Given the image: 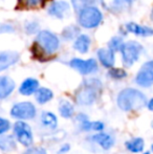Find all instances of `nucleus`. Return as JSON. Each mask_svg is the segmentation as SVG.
I'll return each mask as SVG.
<instances>
[{
	"label": "nucleus",
	"instance_id": "obj_1",
	"mask_svg": "<svg viewBox=\"0 0 153 154\" xmlns=\"http://www.w3.org/2000/svg\"><path fill=\"white\" fill-rule=\"evenodd\" d=\"M146 95L133 88L122 90L118 95V105L122 110H139L146 106Z\"/></svg>",
	"mask_w": 153,
	"mask_h": 154
},
{
	"label": "nucleus",
	"instance_id": "obj_2",
	"mask_svg": "<svg viewBox=\"0 0 153 154\" xmlns=\"http://www.w3.org/2000/svg\"><path fill=\"white\" fill-rule=\"evenodd\" d=\"M102 21V13L94 6H87L80 11L79 22L85 29H92L100 24Z\"/></svg>",
	"mask_w": 153,
	"mask_h": 154
},
{
	"label": "nucleus",
	"instance_id": "obj_3",
	"mask_svg": "<svg viewBox=\"0 0 153 154\" xmlns=\"http://www.w3.org/2000/svg\"><path fill=\"white\" fill-rule=\"evenodd\" d=\"M142 49H143L142 45L134 41L124 43L121 48V51H122L123 62H124L125 66L129 67L134 62H136L142 53Z\"/></svg>",
	"mask_w": 153,
	"mask_h": 154
},
{
	"label": "nucleus",
	"instance_id": "obj_4",
	"mask_svg": "<svg viewBox=\"0 0 153 154\" xmlns=\"http://www.w3.org/2000/svg\"><path fill=\"white\" fill-rule=\"evenodd\" d=\"M37 41L47 54H54L59 47V39L48 31H42L38 34Z\"/></svg>",
	"mask_w": 153,
	"mask_h": 154
},
{
	"label": "nucleus",
	"instance_id": "obj_5",
	"mask_svg": "<svg viewBox=\"0 0 153 154\" xmlns=\"http://www.w3.org/2000/svg\"><path fill=\"white\" fill-rule=\"evenodd\" d=\"M11 114L13 118L20 119V120H31L36 116V108L29 102L18 103L12 108Z\"/></svg>",
	"mask_w": 153,
	"mask_h": 154
},
{
	"label": "nucleus",
	"instance_id": "obj_6",
	"mask_svg": "<svg viewBox=\"0 0 153 154\" xmlns=\"http://www.w3.org/2000/svg\"><path fill=\"white\" fill-rule=\"evenodd\" d=\"M135 82L142 87H150L153 85V60L146 62L139 70Z\"/></svg>",
	"mask_w": 153,
	"mask_h": 154
},
{
	"label": "nucleus",
	"instance_id": "obj_7",
	"mask_svg": "<svg viewBox=\"0 0 153 154\" xmlns=\"http://www.w3.org/2000/svg\"><path fill=\"white\" fill-rule=\"evenodd\" d=\"M14 131L17 136V140L23 145V146H31L33 143V133L32 129L26 123L17 122L14 125Z\"/></svg>",
	"mask_w": 153,
	"mask_h": 154
},
{
	"label": "nucleus",
	"instance_id": "obj_8",
	"mask_svg": "<svg viewBox=\"0 0 153 154\" xmlns=\"http://www.w3.org/2000/svg\"><path fill=\"white\" fill-rule=\"evenodd\" d=\"M70 66L79 71L82 75H89L98 69L96 61L93 59L81 60V59H72L70 61Z\"/></svg>",
	"mask_w": 153,
	"mask_h": 154
},
{
	"label": "nucleus",
	"instance_id": "obj_9",
	"mask_svg": "<svg viewBox=\"0 0 153 154\" xmlns=\"http://www.w3.org/2000/svg\"><path fill=\"white\" fill-rule=\"evenodd\" d=\"M19 60V54L16 51H0V71L4 70Z\"/></svg>",
	"mask_w": 153,
	"mask_h": 154
},
{
	"label": "nucleus",
	"instance_id": "obj_10",
	"mask_svg": "<svg viewBox=\"0 0 153 154\" xmlns=\"http://www.w3.org/2000/svg\"><path fill=\"white\" fill-rule=\"evenodd\" d=\"M15 89V82L10 77H0V99H5Z\"/></svg>",
	"mask_w": 153,
	"mask_h": 154
},
{
	"label": "nucleus",
	"instance_id": "obj_11",
	"mask_svg": "<svg viewBox=\"0 0 153 154\" xmlns=\"http://www.w3.org/2000/svg\"><path fill=\"white\" fill-rule=\"evenodd\" d=\"M98 57L100 62L107 68H110L115 64V54L110 48H101L98 51Z\"/></svg>",
	"mask_w": 153,
	"mask_h": 154
},
{
	"label": "nucleus",
	"instance_id": "obj_12",
	"mask_svg": "<svg viewBox=\"0 0 153 154\" xmlns=\"http://www.w3.org/2000/svg\"><path fill=\"white\" fill-rule=\"evenodd\" d=\"M68 10H69V5H68L67 2L56 1L50 5V8H49V10H48V13L50 15H53V16L62 19Z\"/></svg>",
	"mask_w": 153,
	"mask_h": 154
},
{
	"label": "nucleus",
	"instance_id": "obj_13",
	"mask_svg": "<svg viewBox=\"0 0 153 154\" xmlns=\"http://www.w3.org/2000/svg\"><path fill=\"white\" fill-rule=\"evenodd\" d=\"M126 29L128 32H133L136 36H143V37H148L153 35V29L149 26H144V25H139L136 23L130 22L126 25Z\"/></svg>",
	"mask_w": 153,
	"mask_h": 154
},
{
	"label": "nucleus",
	"instance_id": "obj_14",
	"mask_svg": "<svg viewBox=\"0 0 153 154\" xmlns=\"http://www.w3.org/2000/svg\"><path fill=\"white\" fill-rule=\"evenodd\" d=\"M38 86H39V83L37 80L29 78V79H26L21 84L20 88H19V91L23 95H31L37 91Z\"/></svg>",
	"mask_w": 153,
	"mask_h": 154
},
{
	"label": "nucleus",
	"instance_id": "obj_15",
	"mask_svg": "<svg viewBox=\"0 0 153 154\" xmlns=\"http://www.w3.org/2000/svg\"><path fill=\"white\" fill-rule=\"evenodd\" d=\"M96 99V91L93 88L87 87L82 89L78 94V101L80 104H84V105H89Z\"/></svg>",
	"mask_w": 153,
	"mask_h": 154
},
{
	"label": "nucleus",
	"instance_id": "obj_16",
	"mask_svg": "<svg viewBox=\"0 0 153 154\" xmlns=\"http://www.w3.org/2000/svg\"><path fill=\"white\" fill-rule=\"evenodd\" d=\"M92 140L96 143H98V144L100 145L103 149H105V150L110 149L111 147L113 146V144H115L113 138L107 133H98L92 136Z\"/></svg>",
	"mask_w": 153,
	"mask_h": 154
},
{
	"label": "nucleus",
	"instance_id": "obj_17",
	"mask_svg": "<svg viewBox=\"0 0 153 154\" xmlns=\"http://www.w3.org/2000/svg\"><path fill=\"white\" fill-rule=\"evenodd\" d=\"M103 6L112 13H118L124 8L125 0H101Z\"/></svg>",
	"mask_w": 153,
	"mask_h": 154
},
{
	"label": "nucleus",
	"instance_id": "obj_18",
	"mask_svg": "<svg viewBox=\"0 0 153 154\" xmlns=\"http://www.w3.org/2000/svg\"><path fill=\"white\" fill-rule=\"evenodd\" d=\"M89 46H90V39H89V37L86 36V35H81V36L78 37V39L74 44L75 48L82 54L87 53Z\"/></svg>",
	"mask_w": 153,
	"mask_h": 154
},
{
	"label": "nucleus",
	"instance_id": "obj_19",
	"mask_svg": "<svg viewBox=\"0 0 153 154\" xmlns=\"http://www.w3.org/2000/svg\"><path fill=\"white\" fill-rule=\"evenodd\" d=\"M0 149L6 151V152H11V151L15 150L16 149V140L11 135L0 136Z\"/></svg>",
	"mask_w": 153,
	"mask_h": 154
},
{
	"label": "nucleus",
	"instance_id": "obj_20",
	"mask_svg": "<svg viewBox=\"0 0 153 154\" xmlns=\"http://www.w3.org/2000/svg\"><path fill=\"white\" fill-rule=\"evenodd\" d=\"M126 147L129 151H131L133 153L142 152L144 150V140L141 137L133 138V140L126 143Z\"/></svg>",
	"mask_w": 153,
	"mask_h": 154
},
{
	"label": "nucleus",
	"instance_id": "obj_21",
	"mask_svg": "<svg viewBox=\"0 0 153 154\" xmlns=\"http://www.w3.org/2000/svg\"><path fill=\"white\" fill-rule=\"evenodd\" d=\"M53 99V92L47 88H39L36 91V100L39 104H44Z\"/></svg>",
	"mask_w": 153,
	"mask_h": 154
},
{
	"label": "nucleus",
	"instance_id": "obj_22",
	"mask_svg": "<svg viewBox=\"0 0 153 154\" xmlns=\"http://www.w3.org/2000/svg\"><path fill=\"white\" fill-rule=\"evenodd\" d=\"M41 122L45 127L49 128V129H55L57 127V118L55 114H53L51 112H44L41 116Z\"/></svg>",
	"mask_w": 153,
	"mask_h": 154
},
{
	"label": "nucleus",
	"instance_id": "obj_23",
	"mask_svg": "<svg viewBox=\"0 0 153 154\" xmlns=\"http://www.w3.org/2000/svg\"><path fill=\"white\" fill-rule=\"evenodd\" d=\"M59 110H60V113L63 118L65 119H69L74 114V106L69 103L68 101H61L60 103V107H59Z\"/></svg>",
	"mask_w": 153,
	"mask_h": 154
},
{
	"label": "nucleus",
	"instance_id": "obj_24",
	"mask_svg": "<svg viewBox=\"0 0 153 154\" xmlns=\"http://www.w3.org/2000/svg\"><path fill=\"white\" fill-rule=\"evenodd\" d=\"M72 4H74V8L77 11H81L84 8H87V6H90L91 4H93L96 0H72Z\"/></svg>",
	"mask_w": 153,
	"mask_h": 154
},
{
	"label": "nucleus",
	"instance_id": "obj_25",
	"mask_svg": "<svg viewBox=\"0 0 153 154\" xmlns=\"http://www.w3.org/2000/svg\"><path fill=\"white\" fill-rule=\"evenodd\" d=\"M123 44H124V43H123L122 38H120V37H115V38L111 39L110 42H109V48L113 51H121Z\"/></svg>",
	"mask_w": 153,
	"mask_h": 154
},
{
	"label": "nucleus",
	"instance_id": "obj_26",
	"mask_svg": "<svg viewBox=\"0 0 153 154\" xmlns=\"http://www.w3.org/2000/svg\"><path fill=\"white\" fill-rule=\"evenodd\" d=\"M109 75L115 79H122V78L126 77V71L121 68H112L109 71Z\"/></svg>",
	"mask_w": 153,
	"mask_h": 154
},
{
	"label": "nucleus",
	"instance_id": "obj_27",
	"mask_svg": "<svg viewBox=\"0 0 153 154\" xmlns=\"http://www.w3.org/2000/svg\"><path fill=\"white\" fill-rule=\"evenodd\" d=\"M10 127H11V124L8 121L0 118V135L5 133V132L10 129Z\"/></svg>",
	"mask_w": 153,
	"mask_h": 154
},
{
	"label": "nucleus",
	"instance_id": "obj_28",
	"mask_svg": "<svg viewBox=\"0 0 153 154\" xmlns=\"http://www.w3.org/2000/svg\"><path fill=\"white\" fill-rule=\"evenodd\" d=\"M43 3V0H25V4H26L27 8H35L40 6Z\"/></svg>",
	"mask_w": 153,
	"mask_h": 154
},
{
	"label": "nucleus",
	"instance_id": "obj_29",
	"mask_svg": "<svg viewBox=\"0 0 153 154\" xmlns=\"http://www.w3.org/2000/svg\"><path fill=\"white\" fill-rule=\"evenodd\" d=\"M24 154H47L46 151L42 148H32L29 149Z\"/></svg>",
	"mask_w": 153,
	"mask_h": 154
},
{
	"label": "nucleus",
	"instance_id": "obj_30",
	"mask_svg": "<svg viewBox=\"0 0 153 154\" xmlns=\"http://www.w3.org/2000/svg\"><path fill=\"white\" fill-rule=\"evenodd\" d=\"M91 129L96 130V131H102L104 129V125L101 122H94L91 124Z\"/></svg>",
	"mask_w": 153,
	"mask_h": 154
},
{
	"label": "nucleus",
	"instance_id": "obj_31",
	"mask_svg": "<svg viewBox=\"0 0 153 154\" xmlns=\"http://www.w3.org/2000/svg\"><path fill=\"white\" fill-rule=\"evenodd\" d=\"M148 108H149V110L153 111V99L150 100V102L148 103Z\"/></svg>",
	"mask_w": 153,
	"mask_h": 154
},
{
	"label": "nucleus",
	"instance_id": "obj_32",
	"mask_svg": "<svg viewBox=\"0 0 153 154\" xmlns=\"http://www.w3.org/2000/svg\"><path fill=\"white\" fill-rule=\"evenodd\" d=\"M126 2H133V1H135V0H125Z\"/></svg>",
	"mask_w": 153,
	"mask_h": 154
},
{
	"label": "nucleus",
	"instance_id": "obj_33",
	"mask_svg": "<svg viewBox=\"0 0 153 154\" xmlns=\"http://www.w3.org/2000/svg\"><path fill=\"white\" fill-rule=\"evenodd\" d=\"M152 151H153V145H152Z\"/></svg>",
	"mask_w": 153,
	"mask_h": 154
},
{
	"label": "nucleus",
	"instance_id": "obj_34",
	"mask_svg": "<svg viewBox=\"0 0 153 154\" xmlns=\"http://www.w3.org/2000/svg\"><path fill=\"white\" fill-rule=\"evenodd\" d=\"M145 154H149V153H145Z\"/></svg>",
	"mask_w": 153,
	"mask_h": 154
}]
</instances>
